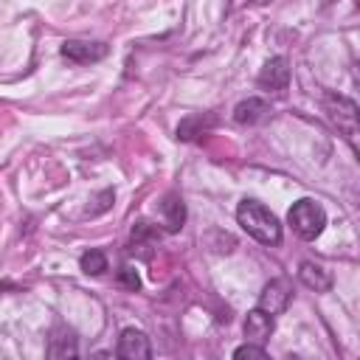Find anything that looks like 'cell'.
I'll use <instances>...</instances> for the list:
<instances>
[{
    "instance_id": "5bb4252c",
    "label": "cell",
    "mask_w": 360,
    "mask_h": 360,
    "mask_svg": "<svg viewBox=\"0 0 360 360\" xmlns=\"http://www.w3.org/2000/svg\"><path fill=\"white\" fill-rule=\"evenodd\" d=\"M48 354L51 357H73L76 354V338L68 332V335H62V338H51V346H48Z\"/></svg>"
},
{
    "instance_id": "4fadbf2b",
    "label": "cell",
    "mask_w": 360,
    "mask_h": 360,
    "mask_svg": "<svg viewBox=\"0 0 360 360\" xmlns=\"http://www.w3.org/2000/svg\"><path fill=\"white\" fill-rule=\"evenodd\" d=\"M79 267H82L87 276H101V273L107 270V256H104V250H98V248L84 250L82 259H79Z\"/></svg>"
},
{
    "instance_id": "8992f818",
    "label": "cell",
    "mask_w": 360,
    "mask_h": 360,
    "mask_svg": "<svg viewBox=\"0 0 360 360\" xmlns=\"http://www.w3.org/2000/svg\"><path fill=\"white\" fill-rule=\"evenodd\" d=\"M290 298H292L290 281H287V278H273V281L264 284V290H262V295H259V309H264V312H270V315H278V312L287 309Z\"/></svg>"
},
{
    "instance_id": "e0dca14e",
    "label": "cell",
    "mask_w": 360,
    "mask_h": 360,
    "mask_svg": "<svg viewBox=\"0 0 360 360\" xmlns=\"http://www.w3.org/2000/svg\"><path fill=\"white\" fill-rule=\"evenodd\" d=\"M233 357H239V360H242V357H259V360H264V357H267V352H264V346H262V343H250V340H248L245 346L233 349Z\"/></svg>"
},
{
    "instance_id": "52a82bcc",
    "label": "cell",
    "mask_w": 360,
    "mask_h": 360,
    "mask_svg": "<svg viewBox=\"0 0 360 360\" xmlns=\"http://www.w3.org/2000/svg\"><path fill=\"white\" fill-rule=\"evenodd\" d=\"M115 354L124 360H149L152 357V343L141 329H124L115 346Z\"/></svg>"
},
{
    "instance_id": "9a60e30c",
    "label": "cell",
    "mask_w": 360,
    "mask_h": 360,
    "mask_svg": "<svg viewBox=\"0 0 360 360\" xmlns=\"http://www.w3.org/2000/svg\"><path fill=\"white\" fill-rule=\"evenodd\" d=\"M158 236V228H152L146 219H138L132 225V242H143V239H155Z\"/></svg>"
},
{
    "instance_id": "2e32d148",
    "label": "cell",
    "mask_w": 360,
    "mask_h": 360,
    "mask_svg": "<svg viewBox=\"0 0 360 360\" xmlns=\"http://www.w3.org/2000/svg\"><path fill=\"white\" fill-rule=\"evenodd\" d=\"M118 284L135 292V290H141V276H138L132 267H121V270H118Z\"/></svg>"
},
{
    "instance_id": "8fae6325",
    "label": "cell",
    "mask_w": 360,
    "mask_h": 360,
    "mask_svg": "<svg viewBox=\"0 0 360 360\" xmlns=\"http://www.w3.org/2000/svg\"><path fill=\"white\" fill-rule=\"evenodd\" d=\"M298 278H301L304 287H309V290H315V292H326V290L332 287V273H329L326 267L315 264V262H301Z\"/></svg>"
},
{
    "instance_id": "6da1fadb",
    "label": "cell",
    "mask_w": 360,
    "mask_h": 360,
    "mask_svg": "<svg viewBox=\"0 0 360 360\" xmlns=\"http://www.w3.org/2000/svg\"><path fill=\"white\" fill-rule=\"evenodd\" d=\"M236 222L242 225V231L248 236H253L256 242H262L267 248L281 242V222H278V217L264 202H259V200H248L245 197L236 205Z\"/></svg>"
},
{
    "instance_id": "277c9868",
    "label": "cell",
    "mask_w": 360,
    "mask_h": 360,
    "mask_svg": "<svg viewBox=\"0 0 360 360\" xmlns=\"http://www.w3.org/2000/svg\"><path fill=\"white\" fill-rule=\"evenodd\" d=\"M59 53L68 59V62H76V65H84V62H98L110 53V45L107 42H87V39H68L62 42Z\"/></svg>"
},
{
    "instance_id": "ba28073f",
    "label": "cell",
    "mask_w": 360,
    "mask_h": 360,
    "mask_svg": "<svg viewBox=\"0 0 360 360\" xmlns=\"http://www.w3.org/2000/svg\"><path fill=\"white\" fill-rule=\"evenodd\" d=\"M273 326H276V323H273V315L256 307V309H250V312L245 315V326H242V329H245V338H248L250 343H262V346H264V343L270 340V335H273Z\"/></svg>"
},
{
    "instance_id": "3957f363",
    "label": "cell",
    "mask_w": 360,
    "mask_h": 360,
    "mask_svg": "<svg viewBox=\"0 0 360 360\" xmlns=\"http://www.w3.org/2000/svg\"><path fill=\"white\" fill-rule=\"evenodd\" d=\"M326 112L329 118L338 124V129L346 135V141L354 146V135H357V104L352 98H343V96H335V93H326Z\"/></svg>"
},
{
    "instance_id": "9c48e42d",
    "label": "cell",
    "mask_w": 360,
    "mask_h": 360,
    "mask_svg": "<svg viewBox=\"0 0 360 360\" xmlns=\"http://www.w3.org/2000/svg\"><path fill=\"white\" fill-rule=\"evenodd\" d=\"M160 217H163V225L169 233H177L183 225H186V202L177 191H169L163 194L160 200Z\"/></svg>"
},
{
    "instance_id": "5b68a950",
    "label": "cell",
    "mask_w": 360,
    "mask_h": 360,
    "mask_svg": "<svg viewBox=\"0 0 360 360\" xmlns=\"http://www.w3.org/2000/svg\"><path fill=\"white\" fill-rule=\"evenodd\" d=\"M256 84L264 87V90L284 93L287 84H290V62H287V56H273V59H267L264 68H262L259 76H256Z\"/></svg>"
},
{
    "instance_id": "7c38bea8",
    "label": "cell",
    "mask_w": 360,
    "mask_h": 360,
    "mask_svg": "<svg viewBox=\"0 0 360 360\" xmlns=\"http://www.w3.org/2000/svg\"><path fill=\"white\" fill-rule=\"evenodd\" d=\"M217 124V118L214 115H188L180 127H177V138H183V141H191V138H197V135H202L208 127H214Z\"/></svg>"
},
{
    "instance_id": "7a4b0ae2",
    "label": "cell",
    "mask_w": 360,
    "mask_h": 360,
    "mask_svg": "<svg viewBox=\"0 0 360 360\" xmlns=\"http://www.w3.org/2000/svg\"><path fill=\"white\" fill-rule=\"evenodd\" d=\"M287 222H290V228L295 231L298 239L312 242V239H318V236L323 233V228H326V211H323L321 202L304 197V200L292 202V208L287 211Z\"/></svg>"
},
{
    "instance_id": "30bf717a",
    "label": "cell",
    "mask_w": 360,
    "mask_h": 360,
    "mask_svg": "<svg viewBox=\"0 0 360 360\" xmlns=\"http://www.w3.org/2000/svg\"><path fill=\"white\" fill-rule=\"evenodd\" d=\"M264 118H270V107L264 98H245L233 107V121L236 124H262Z\"/></svg>"
}]
</instances>
